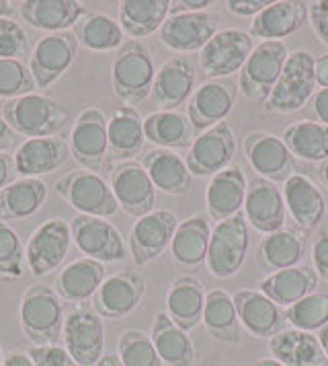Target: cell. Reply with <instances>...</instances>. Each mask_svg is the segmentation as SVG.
Returning a JSON list of instances; mask_svg holds the SVG:
<instances>
[{"label":"cell","instance_id":"6da1fadb","mask_svg":"<svg viewBox=\"0 0 328 366\" xmlns=\"http://www.w3.org/2000/svg\"><path fill=\"white\" fill-rule=\"evenodd\" d=\"M62 299L49 284H33L19 305V323L33 346H56L64 327Z\"/></svg>","mask_w":328,"mask_h":366},{"label":"cell","instance_id":"7a4b0ae2","mask_svg":"<svg viewBox=\"0 0 328 366\" xmlns=\"http://www.w3.org/2000/svg\"><path fill=\"white\" fill-rule=\"evenodd\" d=\"M4 122L16 136L51 138L70 124V114L60 101L31 93L25 97L4 101Z\"/></svg>","mask_w":328,"mask_h":366},{"label":"cell","instance_id":"3957f363","mask_svg":"<svg viewBox=\"0 0 328 366\" xmlns=\"http://www.w3.org/2000/svg\"><path fill=\"white\" fill-rule=\"evenodd\" d=\"M316 56L308 50L289 51L269 99L262 103L265 114H294L310 103L316 89Z\"/></svg>","mask_w":328,"mask_h":366},{"label":"cell","instance_id":"277c9868","mask_svg":"<svg viewBox=\"0 0 328 366\" xmlns=\"http://www.w3.org/2000/svg\"><path fill=\"white\" fill-rule=\"evenodd\" d=\"M156 76L154 58L146 46L138 39H128L113 58L111 86L117 99L125 105L142 103L152 95Z\"/></svg>","mask_w":328,"mask_h":366},{"label":"cell","instance_id":"5b68a950","mask_svg":"<svg viewBox=\"0 0 328 366\" xmlns=\"http://www.w3.org/2000/svg\"><path fill=\"white\" fill-rule=\"evenodd\" d=\"M53 192L84 217L111 218L119 210L111 185L98 173L86 169L66 173L56 182Z\"/></svg>","mask_w":328,"mask_h":366},{"label":"cell","instance_id":"8992f818","mask_svg":"<svg viewBox=\"0 0 328 366\" xmlns=\"http://www.w3.org/2000/svg\"><path fill=\"white\" fill-rule=\"evenodd\" d=\"M248 247L250 233L248 222L242 214L217 222L210 237V247L205 257V266L210 274L220 280L236 276L245 266Z\"/></svg>","mask_w":328,"mask_h":366},{"label":"cell","instance_id":"52a82bcc","mask_svg":"<svg viewBox=\"0 0 328 366\" xmlns=\"http://www.w3.org/2000/svg\"><path fill=\"white\" fill-rule=\"evenodd\" d=\"M66 352L78 366H95L105 352V327L103 319L93 307L78 305L64 317L62 327Z\"/></svg>","mask_w":328,"mask_h":366},{"label":"cell","instance_id":"ba28073f","mask_svg":"<svg viewBox=\"0 0 328 366\" xmlns=\"http://www.w3.org/2000/svg\"><path fill=\"white\" fill-rule=\"evenodd\" d=\"M255 50V39L242 29L217 31L207 46L199 51V68L207 81L228 79L230 74L240 72L248 56Z\"/></svg>","mask_w":328,"mask_h":366},{"label":"cell","instance_id":"9c48e42d","mask_svg":"<svg viewBox=\"0 0 328 366\" xmlns=\"http://www.w3.org/2000/svg\"><path fill=\"white\" fill-rule=\"evenodd\" d=\"M289 51L283 41H261L255 46L240 70V91L246 99L265 103L277 83Z\"/></svg>","mask_w":328,"mask_h":366},{"label":"cell","instance_id":"30bf717a","mask_svg":"<svg viewBox=\"0 0 328 366\" xmlns=\"http://www.w3.org/2000/svg\"><path fill=\"white\" fill-rule=\"evenodd\" d=\"M70 154L86 171L98 173L109 159V140H107V117L97 107H88L74 119L70 130Z\"/></svg>","mask_w":328,"mask_h":366},{"label":"cell","instance_id":"8fae6325","mask_svg":"<svg viewBox=\"0 0 328 366\" xmlns=\"http://www.w3.org/2000/svg\"><path fill=\"white\" fill-rule=\"evenodd\" d=\"M72 247V231L64 218H49L29 237L25 259L35 278H43L64 264Z\"/></svg>","mask_w":328,"mask_h":366},{"label":"cell","instance_id":"7c38bea8","mask_svg":"<svg viewBox=\"0 0 328 366\" xmlns=\"http://www.w3.org/2000/svg\"><path fill=\"white\" fill-rule=\"evenodd\" d=\"M238 149V140L228 122H220L210 130L201 132L187 150V169L191 177H213L228 169Z\"/></svg>","mask_w":328,"mask_h":366},{"label":"cell","instance_id":"4fadbf2b","mask_svg":"<svg viewBox=\"0 0 328 366\" xmlns=\"http://www.w3.org/2000/svg\"><path fill=\"white\" fill-rule=\"evenodd\" d=\"M179 227V218L170 210H154L138 218L128 237L131 262L138 267L148 266L170 247V241Z\"/></svg>","mask_w":328,"mask_h":366},{"label":"cell","instance_id":"5bb4252c","mask_svg":"<svg viewBox=\"0 0 328 366\" xmlns=\"http://www.w3.org/2000/svg\"><path fill=\"white\" fill-rule=\"evenodd\" d=\"M109 185L119 208L131 218H142L154 212L156 187L150 182L146 169L138 161L117 163L109 171Z\"/></svg>","mask_w":328,"mask_h":366},{"label":"cell","instance_id":"9a60e30c","mask_svg":"<svg viewBox=\"0 0 328 366\" xmlns=\"http://www.w3.org/2000/svg\"><path fill=\"white\" fill-rule=\"evenodd\" d=\"M78 54V41L74 34H48L33 46L29 54V70L37 89L46 91L62 79L68 68L74 64Z\"/></svg>","mask_w":328,"mask_h":366},{"label":"cell","instance_id":"2e32d148","mask_svg":"<svg viewBox=\"0 0 328 366\" xmlns=\"http://www.w3.org/2000/svg\"><path fill=\"white\" fill-rule=\"evenodd\" d=\"M72 243L84 253V257L97 259L101 264L123 262L128 249L121 233L105 218L78 214L70 222Z\"/></svg>","mask_w":328,"mask_h":366},{"label":"cell","instance_id":"e0dca14e","mask_svg":"<svg viewBox=\"0 0 328 366\" xmlns=\"http://www.w3.org/2000/svg\"><path fill=\"white\" fill-rule=\"evenodd\" d=\"M146 295V278L138 269H123L105 278L93 297V309L101 319H123L133 313Z\"/></svg>","mask_w":328,"mask_h":366},{"label":"cell","instance_id":"ac0fdd59","mask_svg":"<svg viewBox=\"0 0 328 366\" xmlns=\"http://www.w3.org/2000/svg\"><path fill=\"white\" fill-rule=\"evenodd\" d=\"M238 83L232 79H215L199 84L187 105V117L195 132H205L220 122H226L236 105Z\"/></svg>","mask_w":328,"mask_h":366},{"label":"cell","instance_id":"d6986e66","mask_svg":"<svg viewBox=\"0 0 328 366\" xmlns=\"http://www.w3.org/2000/svg\"><path fill=\"white\" fill-rule=\"evenodd\" d=\"M242 149L246 161L262 179L271 183H285L292 175H295L294 154L275 134H246Z\"/></svg>","mask_w":328,"mask_h":366},{"label":"cell","instance_id":"ffe728a7","mask_svg":"<svg viewBox=\"0 0 328 366\" xmlns=\"http://www.w3.org/2000/svg\"><path fill=\"white\" fill-rule=\"evenodd\" d=\"M197 83V66L189 56H175L156 70L152 99L160 112H177L191 99Z\"/></svg>","mask_w":328,"mask_h":366},{"label":"cell","instance_id":"44dd1931","mask_svg":"<svg viewBox=\"0 0 328 366\" xmlns=\"http://www.w3.org/2000/svg\"><path fill=\"white\" fill-rule=\"evenodd\" d=\"M242 210L246 222L262 234L281 231L287 220L283 192L279 189L277 183L267 182L262 177H255L248 182Z\"/></svg>","mask_w":328,"mask_h":366},{"label":"cell","instance_id":"7402d4cb","mask_svg":"<svg viewBox=\"0 0 328 366\" xmlns=\"http://www.w3.org/2000/svg\"><path fill=\"white\" fill-rule=\"evenodd\" d=\"M160 41L166 48L180 54L201 51L217 34V15L210 11L173 15L160 27Z\"/></svg>","mask_w":328,"mask_h":366},{"label":"cell","instance_id":"603a6c76","mask_svg":"<svg viewBox=\"0 0 328 366\" xmlns=\"http://www.w3.org/2000/svg\"><path fill=\"white\" fill-rule=\"evenodd\" d=\"M232 299L236 305L240 327H245L246 333H250L252 337L271 340L283 330L285 313L273 300L267 299L261 290L245 288L238 290Z\"/></svg>","mask_w":328,"mask_h":366},{"label":"cell","instance_id":"cb8c5ba5","mask_svg":"<svg viewBox=\"0 0 328 366\" xmlns=\"http://www.w3.org/2000/svg\"><path fill=\"white\" fill-rule=\"evenodd\" d=\"M283 200L295 227L304 233L316 229L327 214V200L308 175L295 173L283 183Z\"/></svg>","mask_w":328,"mask_h":366},{"label":"cell","instance_id":"d4e9b609","mask_svg":"<svg viewBox=\"0 0 328 366\" xmlns=\"http://www.w3.org/2000/svg\"><path fill=\"white\" fill-rule=\"evenodd\" d=\"M13 159L16 175L39 179L68 163L70 147L64 138H29L16 147Z\"/></svg>","mask_w":328,"mask_h":366},{"label":"cell","instance_id":"484cf974","mask_svg":"<svg viewBox=\"0 0 328 366\" xmlns=\"http://www.w3.org/2000/svg\"><path fill=\"white\" fill-rule=\"evenodd\" d=\"M308 21V2L302 0H279L269 2L250 23V37L262 41H281L295 34Z\"/></svg>","mask_w":328,"mask_h":366},{"label":"cell","instance_id":"4316f807","mask_svg":"<svg viewBox=\"0 0 328 366\" xmlns=\"http://www.w3.org/2000/svg\"><path fill=\"white\" fill-rule=\"evenodd\" d=\"M246 187L248 182L240 167H228L210 179L205 189V208L215 224L240 214L245 208Z\"/></svg>","mask_w":328,"mask_h":366},{"label":"cell","instance_id":"83f0119b","mask_svg":"<svg viewBox=\"0 0 328 366\" xmlns=\"http://www.w3.org/2000/svg\"><path fill=\"white\" fill-rule=\"evenodd\" d=\"M19 11L25 23L48 34H64L88 15L86 6L76 0H23Z\"/></svg>","mask_w":328,"mask_h":366},{"label":"cell","instance_id":"f1b7e54d","mask_svg":"<svg viewBox=\"0 0 328 366\" xmlns=\"http://www.w3.org/2000/svg\"><path fill=\"white\" fill-rule=\"evenodd\" d=\"M205 288L203 282L185 274L175 278L168 292H166V315L170 317L183 332H193L203 319V307H205Z\"/></svg>","mask_w":328,"mask_h":366},{"label":"cell","instance_id":"f546056e","mask_svg":"<svg viewBox=\"0 0 328 366\" xmlns=\"http://www.w3.org/2000/svg\"><path fill=\"white\" fill-rule=\"evenodd\" d=\"M109 159L113 163H125L138 157L144 149V119L131 105H121L107 119Z\"/></svg>","mask_w":328,"mask_h":366},{"label":"cell","instance_id":"4dcf8cb0","mask_svg":"<svg viewBox=\"0 0 328 366\" xmlns=\"http://www.w3.org/2000/svg\"><path fill=\"white\" fill-rule=\"evenodd\" d=\"M320 276L316 269L308 264L279 269L262 278L261 292L271 299L277 307H292L297 300L306 299L308 295H314L318 290Z\"/></svg>","mask_w":328,"mask_h":366},{"label":"cell","instance_id":"1f68e13d","mask_svg":"<svg viewBox=\"0 0 328 366\" xmlns=\"http://www.w3.org/2000/svg\"><path fill=\"white\" fill-rule=\"evenodd\" d=\"M271 358L285 366H328L318 335L302 330H281L269 340Z\"/></svg>","mask_w":328,"mask_h":366},{"label":"cell","instance_id":"d6a6232c","mask_svg":"<svg viewBox=\"0 0 328 366\" xmlns=\"http://www.w3.org/2000/svg\"><path fill=\"white\" fill-rule=\"evenodd\" d=\"M105 278H107L105 264L91 257H81L70 262L64 269H60V274L56 276L53 290L62 300L84 302L86 299L95 297Z\"/></svg>","mask_w":328,"mask_h":366},{"label":"cell","instance_id":"836d02e7","mask_svg":"<svg viewBox=\"0 0 328 366\" xmlns=\"http://www.w3.org/2000/svg\"><path fill=\"white\" fill-rule=\"evenodd\" d=\"M306 245L308 237L304 231L297 227H283L281 231L265 234L259 247V264L269 274L299 266L306 255Z\"/></svg>","mask_w":328,"mask_h":366},{"label":"cell","instance_id":"e575fe53","mask_svg":"<svg viewBox=\"0 0 328 366\" xmlns=\"http://www.w3.org/2000/svg\"><path fill=\"white\" fill-rule=\"evenodd\" d=\"M212 227L210 220L201 214L179 220V227L170 241V257L175 264L187 269H195L205 264L210 247Z\"/></svg>","mask_w":328,"mask_h":366},{"label":"cell","instance_id":"d590c367","mask_svg":"<svg viewBox=\"0 0 328 366\" xmlns=\"http://www.w3.org/2000/svg\"><path fill=\"white\" fill-rule=\"evenodd\" d=\"M150 182L168 196H185L191 189V173L175 150L154 149L142 157Z\"/></svg>","mask_w":328,"mask_h":366},{"label":"cell","instance_id":"8d00e7d4","mask_svg":"<svg viewBox=\"0 0 328 366\" xmlns=\"http://www.w3.org/2000/svg\"><path fill=\"white\" fill-rule=\"evenodd\" d=\"M152 344L158 352L163 365L166 366H193L195 365V346L189 333L183 332L179 325L164 311L156 313L152 323Z\"/></svg>","mask_w":328,"mask_h":366},{"label":"cell","instance_id":"74e56055","mask_svg":"<svg viewBox=\"0 0 328 366\" xmlns=\"http://www.w3.org/2000/svg\"><path fill=\"white\" fill-rule=\"evenodd\" d=\"M201 323L205 325V330L213 340L222 344L238 346L242 342V327L238 321L234 299L222 288H213L205 295Z\"/></svg>","mask_w":328,"mask_h":366},{"label":"cell","instance_id":"f35d334b","mask_svg":"<svg viewBox=\"0 0 328 366\" xmlns=\"http://www.w3.org/2000/svg\"><path fill=\"white\" fill-rule=\"evenodd\" d=\"M48 200V185L37 177H21L0 192V220H25Z\"/></svg>","mask_w":328,"mask_h":366},{"label":"cell","instance_id":"ab89813d","mask_svg":"<svg viewBox=\"0 0 328 366\" xmlns=\"http://www.w3.org/2000/svg\"><path fill=\"white\" fill-rule=\"evenodd\" d=\"M144 136L166 150H189L197 138L189 117L179 112H154L144 117Z\"/></svg>","mask_w":328,"mask_h":366},{"label":"cell","instance_id":"60d3db41","mask_svg":"<svg viewBox=\"0 0 328 366\" xmlns=\"http://www.w3.org/2000/svg\"><path fill=\"white\" fill-rule=\"evenodd\" d=\"M168 0H125L119 4V25L131 39H142L160 31L168 19Z\"/></svg>","mask_w":328,"mask_h":366},{"label":"cell","instance_id":"b9f144b4","mask_svg":"<svg viewBox=\"0 0 328 366\" xmlns=\"http://www.w3.org/2000/svg\"><path fill=\"white\" fill-rule=\"evenodd\" d=\"M281 140L297 159L310 163H324L328 159V126L318 122H295L283 130Z\"/></svg>","mask_w":328,"mask_h":366},{"label":"cell","instance_id":"7bdbcfd3","mask_svg":"<svg viewBox=\"0 0 328 366\" xmlns=\"http://www.w3.org/2000/svg\"><path fill=\"white\" fill-rule=\"evenodd\" d=\"M74 37L78 46L91 51H113L125 44V34L115 19L88 13L74 25Z\"/></svg>","mask_w":328,"mask_h":366},{"label":"cell","instance_id":"ee69618b","mask_svg":"<svg viewBox=\"0 0 328 366\" xmlns=\"http://www.w3.org/2000/svg\"><path fill=\"white\" fill-rule=\"evenodd\" d=\"M285 321L302 332H320L328 323V295L314 292L285 309Z\"/></svg>","mask_w":328,"mask_h":366},{"label":"cell","instance_id":"f6af8a7d","mask_svg":"<svg viewBox=\"0 0 328 366\" xmlns=\"http://www.w3.org/2000/svg\"><path fill=\"white\" fill-rule=\"evenodd\" d=\"M117 356L123 366H164L150 333L140 330H128L119 335Z\"/></svg>","mask_w":328,"mask_h":366},{"label":"cell","instance_id":"bcb514c9","mask_svg":"<svg viewBox=\"0 0 328 366\" xmlns=\"http://www.w3.org/2000/svg\"><path fill=\"white\" fill-rule=\"evenodd\" d=\"M37 84L23 60H0V99H16L35 93Z\"/></svg>","mask_w":328,"mask_h":366},{"label":"cell","instance_id":"7dc6e473","mask_svg":"<svg viewBox=\"0 0 328 366\" xmlns=\"http://www.w3.org/2000/svg\"><path fill=\"white\" fill-rule=\"evenodd\" d=\"M25 247L13 227L0 220V278L16 280L23 276Z\"/></svg>","mask_w":328,"mask_h":366},{"label":"cell","instance_id":"c3c4849f","mask_svg":"<svg viewBox=\"0 0 328 366\" xmlns=\"http://www.w3.org/2000/svg\"><path fill=\"white\" fill-rule=\"evenodd\" d=\"M29 56V39L13 17H0V60H23Z\"/></svg>","mask_w":328,"mask_h":366},{"label":"cell","instance_id":"681fc988","mask_svg":"<svg viewBox=\"0 0 328 366\" xmlns=\"http://www.w3.org/2000/svg\"><path fill=\"white\" fill-rule=\"evenodd\" d=\"M35 366H78L64 346H31L27 350Z\"/></svg>","mask_w":328,"mask_h":366},{"label":"cell","instance_id":"f907efd6","mask_svg":"<svg viewBox=\"0 0 328 366\" xmlns=\"http://www.w3.org/2000/svg\"><path fill=\"white\" fill-rule=\"evenodd\" d=\"M308 21L314 35L328 48V0L308 2Z\"/></svg>","mask_w":328,"mask_h":366},{"label":"cell","instance_id":"816d5d0a","mask_svg":"<svg viewBox=\"0 0 328 366\" xmlns=\"http://www.w3.org/2000/svg\"><path fill=\"white\" fill-rule=\"evenodd\" d=\"M312 267L320 276V280L328 282V224L312 243Z\"/></svg>","mask_w":328,"mask_h":366},{"label":"cell","instance_id":"f5cc1de1","mask_svg":"<svg viewBox=\"0 0 328 366\" xmlns=\"http://www.w3.org/2000/svg\"><path fill=\"white\" fill-rule=\"evenodd\" d=\"M308 119L328 126V89H320L308 103Z\"/></svg>","mask_w":328,"mask_h":366},{"label":"cell","instance_id":"db71d44e","mask_svg":"<svg viewBox=\"0 0 328 366\" xmlns=\"http://www.w3.org/2000/svg\"><path fill=\"white\" fill-rule=\"evenodd\" d=\"M230 13L240 15V17H248V15H259L265 6H269L267 0H228L226 2Z\"/></svg>","mask_w":328,"mask_h":366},{"label":"cell","instance_id":"11a10c76","mask_svg":"<svg viewBox=\"0 0 328 366\" xmlns=\"http://www.w3.org/2000/svg\"><path fill=\"white\" fill-rule=\"evenodd\" d=\"M207 6H212L210 0H175L170 2L168 17L183 15V13H201V11H207Z\"/></svg>","mask_w":328,"mask_h":366},{"label":"cell","instance_id":"9f6ffc18","mask_svg":"<svg viewBox=\"0 0 328 366\" xmlns=\"http://www.w3.org/2000/svg\"><path fill=\"white\" fill-rule=\"evenodd\" d=\"M16 167L13 154L9 152H0V192L11 185L13 182H16Z\"/></svg>","mask_w":328,"mask_h":366},{"label":"cell","instance_id":"6f0895ef","mask_svg":"<svg viewBox=\"0 0 328 366\" xmlns=\"http://www.w3.org/2000/svg\"><path fill=\"white\" fill-rule=\"evenodd\" d=\"M19 142L16 134L13 132V128L4 122V117H0V152H9L13 150Z\"/></svg>","mask_w":328,"mask_h":366},{"label":"cell","instance_id":"680465c9","mask_svg":"<svg viewBox=\"0 0 328 366\" xmlns=\"http://www.w3.org/2000/svg\"><path fill=\"white\" fill-rule=\"evenodd\" d=\"M314 72H316V86L328 89V54H322L316 58Z\"/></svg>","mask_w":328,"mask_h":366},{"label":"cell","instance_id":"91938a15","mask_svg":"<svg viewBox=\"0 0 328 366\" xmlns=\"http://www.w3.org/2000/svg\"><path fill=\"white\" fill-rule=\"evenodd\" d=\"M2 366H35V365H33V360L29 358V354H27V352L13 350V352H9V354L4 356Z\"/></svg>","mask_w":328,"mask_h":366},{"label":"cell","instance_id":"94428289","mask_svg":"<svg viewBox=\"0 0 328 366\" xmlns=\"http://www.w3.org/2000/svg\"><path fill=\"white\" fill-rule=\"evenodd\" d=\"M95 366H123L117 354H103V358Z\"/></svg>","mask_w":328,"mask_h":366},{"label":"cell","instance_id":"6125c7cd","mask_svg":"<svg viewBox=\"0 0 328 366\" xmlns=\"http://www.w3.org/2000/svg\"><path fill=\"white\" fill-rule=\"evenodd\" d=\"M15 9L9 0H0V17H13Z\"/></svg>","mask_w":328,"mask_h":366},{"label":"cell","instance_id":"be15d7a7","mask_svg":"<svg viewBox=\"0 0 328 366\" xmlns=\"http://www.w3.org/2000/svg\"><path fill=\"white\" fill-rule=\"evenodd\" d=\"M318 340H320V346L324 350V354H327L328 358V323L318 332Z\"/></svg>","mask_w":328,"mask_h":366},{"label":"cell","instance_id":"e7e4bbea","mask_svg":"<svg viewBox=\"0 0 328 366\" xmlns=\"http://www.w3.org/2000/svg\"><path fill=\"white\" fill-rule=\"evenodd\" d=\"M318 177H320V182L322 185L328 189V159L324 163H320V169H318Z\"/></svg>","mask_w":328,"mask_h":366},{"label":"cell","instance_id":"03108f58","mask_svg":"<svg viewBox=\"0 0 328 366\" xmlns=\"http://www.w3.org/2000/svg\"><path fill=\"white\" fill-rule=\"evenodd\" d=\"M255 366H285V365H281V362L275 360V358H261V360H259Z\"/></svg>","mask_w":328,"mask_h":366},{"label":"cell","instance_id":"003e7915","mask_svg":"<svg viewBox=\"0 0 328 366\" xmlns=\"http://www.w3.org/2000/svg\"><path fill=\"white\" fill-rule=\"evenodd\" d=\"M2 360H4V354H2V348H0V366H2Z\"/></svg>","mask_w":328,"mask_h":366}]
</instances>
